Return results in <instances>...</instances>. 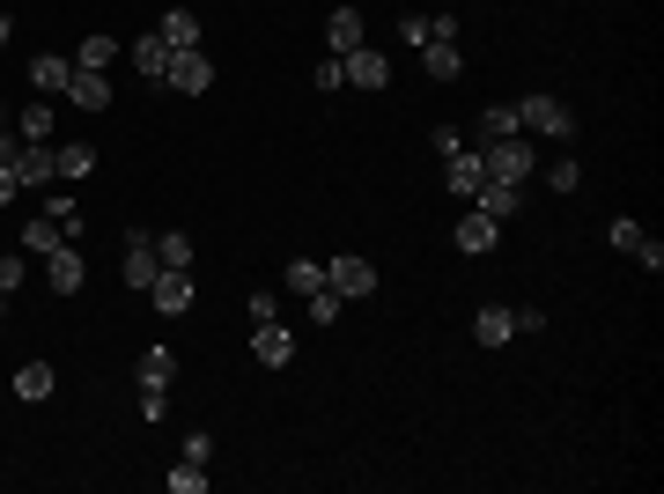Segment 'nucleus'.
I'll list each match as a JSON object with an SVG mask.
<instances>
[{
    "mask_svg": "<svg viewBox=\"0 0 664 494\" xmlns=\"http://www.w3.org/2000/svg\"><path fill=\"white\" fill-rule=\"evenodd\" d=\"M480 177H488L480 149H450V155H443V185H450L458 199H472V193H480Z\"/></svg>",
    "mask_w": 664,
    "mask_h": 494,
    "instance_id": "11",
    "label": "nucleus"
},
{
    "mask_svg": "<svg viewBox=\"0 0 664 494\" xmlns=\"http://www.w3.org/2000/svg\"><path fill=\"white\" fill-rule=\"evenodd\" d=\"M421 67H428L436 81H458V75H466V52H458V37H428V45H421Z\"/></svg>",
    "mask_w": 664,
    "mask_h": 494,
    "instance_id": "13",
    "label": "nucleus"
},
{
    "mask_svg": "<svg viewBox=\"0 0 664 494\" xmlns=\"http://www.w3.org/2000/svg\"><path fill=\"white\" fill-rule=\"evenodd\" d=\"M148 303H155V310H163V318H185V310H193V303H199V288H193V273H177V266H163V273H155V288H148Z\"/></svg>",
    "mask_w": 664,
    "mask_h": 494,
    "instance_id": "5",
    "label": "nucleus"
},
{
    "mask_svg": "<svg viewBox=\"0 0 664 494\" xmlns=\"http://www.w3.org/2000/svg\"><path fill=\"white\" fill-rule=\"evenodd\" d=\"M52 384H59V376H52V362H23V370H15V398H30V406H37V398H52Z\"/></svg>",
    "mask_w": 664,
    "mask_h": 494,
    "instance_id": "23",
    "label": "nucleus"
},
{
    "mask_svg": "<svg viewBox=\"0 0 664 494\" xmlns=\"http://www.w3.org/2000/svg\"><path fill=\"white\" fill-rule=\"evenodd\" d=\"M163 487H171V494H207V465H193V458H185V465L163 472Z\"/></svg>",
    "mask_w": 664,
    "mask_h": 494,
    "instance_id": "27",
    "label": "nucleus"
},
{
    "mask_svg": "<svg viewBox=\"0 0 664 494\" xmlns=\"http://www.w3.org/2000/svg\"><path fill=\"white\" fill-rule=\"evenodd\" d=\"M30 81H37V97H67V81H74V59L45 52V59H30Z\"/></svg>",
    "mask_w": 664,
    "mask_h": 494,
    "instance_id": "16",
    "label": "nucleus"
},
{
    "mask_svg": "<svg viewBox=\"0 0 664 494\" xmlns=\"http://www.w3.org/2000/svg\"><path fill=\"white\" fill-rule=\"evenodd\" d=\"M546 185H554V193H576V185H584V171H576V163H568V155H562V163H546Z\"/></svg>",
    "mask_w": 664,
    "mask_h": 494,
    "instance_id": "35",
    "label": "nucleus"
},
{
    "mask_svg": "<svg viewBox=\"0 0 664 494\" xmlns=\"http://www.w3.org/2000/svg\"><path fill=\"white\" fill-rule=\"evenodd\" d=\"M340 310H347L340 288H318V296H311V325H340Z\"/></svg>",
    "mask_w": 664,
    "mask_h": 494,
    "instance_id": "32",
    "label": "nucleus"
},
{
    "mask_svg": "<svg viewBox=\"0 0 664 494\" xmlns=\"http://www.w3.org/2000/svg\"><path fill=\"white\" fill-rule=\"evenodd\" d=\"M15 171H23V185H52V177H59V155H52V141H23Z\"/></svg>",
    "mask_w": 664,
    "mask_h": 494,
    "instance_id": "15",
    "label": "nucleus"
},
{
    "mask_svg": "<svg viewBox=\"0 0 664 494\" xmlns=\"http://www.w3.org/2000/svg\"><path fill=\"white\" fill-rule=\"evenodd\" d=\"M45 281H52V296H81V288H89V266H81V251H74V244L45 251Z\"/></svg>",
    "mask_w": 664,
    "mask_h": 494,
    "instance_id": "8",
    "label": "nucleus"
},
{
    "mask_svg": "<svg viewBox=\"0 0 664 494\" xmlns=\"http://www.w3.org/2000/svg\"><path fill=\"white\" fill-rule=\"evenodd\" d=\"M15 133H23V141H52V103H30V111H15Z\"/></svg>",
    "mask_w": 664,
    "mask_h": 494,
    "instance_id": "29",
    "label": "nucleus"
},
{
    "mask_svg": "<svg viewBox=\"0 0 664 494\" xmlns=\"http://www.w3.org/2000/svg\"><path fill=\"white\" fill-rule=\"evenodd\" d=\"M155 259H163V266H177V273H193V237H155Z\"/></svg>",
    "mask_w": 664,
    "mask_h": 494,
    "instance_id": "28",
    "label": "nucleus"
},
{
    "mask_svg": "<svg viewBox=\"0 0 664 494\" xmlns=\"http://www.w3.org/2000/svg\"><path fill=\"white\" fill-rule=\"evenodd\" d=\"M163 89H177V97H207L215 89V59L207 52H171V67H163Z\"/></svg>",
    "mask_w": 664,
    "mask_h": 494,
    "instance_id": "1",
    "label": "nucleus"
},
{
    "mask_svg": "<svg viewBox=\"0 0 664 494\" xmlns=\"http://www.w3.org/2000/svg\"><path fill=\"white\" fill-rule=\"evenodd\" d=\"M347 81H355V89H384V81H392V59L369 52V45H355L347 52Z\"/></svg>",
    "mask_w": 664,
    "mask_h": 494,
    "instance_id": "14",
    "label": "nucleus"
},
{
    "mask_svg": "<svg viewBox=\"0 0 664 494\" xmlns=\"http://www.w3.org/2000/svg\"><path fill=\"white\" fill-rule=\"evenodd\" d=\"M325 45L347 59V52L362 45V15H355V8H333V15H325Z\"/></svg>",
    "mask_w": 664,
    "mask_h": 494,
    "instance_id": "21",
    "label": "nucleus"
},
{
    "mask_svg": "<svg viewBox=\"0 0 664 494\" xmlns=\"http://www.w3.org/2000/svg\"><path fill=\"white\" fill-rule=\"evenodd\" d=\"M472 340L480 347H510L516 340V310L510 303H480V310H472Z\"/></svg>",
    "mask_w": 664,
    "mask_h": 494,
    "instance_id": "12",
    "label": "nucleus"
},
{
    "mask_svg": "<svg viewBox=\"0 0 664 494\" xmlns=\"http://www.w3.org/2000/svg\"><path fill=\"white\" fill-rule=\"evenodd\" d=\"M244 310H251V325H266V318H281V296H244Z\"/></svg>",
    "mask_w": 664,
    "mask_h": 494,
    "instance_id": "39",
    "label": "nucleus"
},
{
    "mask_svg": "<svg viewBox=\"0 0 664 494\" xmlns=\"http://www.w3.org/2000/svg\"><path fill=\"white\" fill-rule=\"evenodd\" d=\"M311 81H318V89H340V81H347V59H318V67H311Z\"/></svg>",
    "mask_w": 664,
    "mask_h": 494,
    "instance_id": "37",
    "label": "nucleus"
},
{
    "mask_svg": "<svg viewBox=\"0 0 664 494\" xmlns=\"http://www.w3.org/2000/svg\"><path fill=\"white\" fill-rule=\"evenodd\" d=\"M8 37H15V23H8V15H0V45H8Z\"/></svg>",
    "mask_w": 664,
    "mask_h": 494,
    "instance_id": "42",
    "label": "nucleus"
},
{
    "mask_svg": "<svg viewBox=\"0 0 664 494\" xmlns=\"http://www.w3.org/2000/svg\"><path fill=\"white\" fill-rule=\"evenodd\" d=\"M450 244L466 251V259H488V251L502 244V222H494V215H480V207H466V222L450 229Z\"/></svg>",
    "mask_w": 664,
    "mask_h": 494,
    "instance_id": "7",
    "label": "nucleus"
},
{
    "mask_svg": "<svg viewBox=\"0 0 664 494\" xmlns=\"http://www.w3.org/2000/svg\"><path fill=\"white\" fill-rule=\"evenodd\" d=\"M171 376H177L171 347H141V384H148V392H171Z\"/></svg>",
    "mask_w": 664,
    "mask_h": 494,
    "instance_id": "22",
    "label": "nucleus"
},
{
    "mask_svg": "<svg viewBox=\"0 0 664 494\" xmlns=\"http://www.w3.org/2000/svg\"><path fill=\"white\" fill-rule=\"evenodd\" d=\"M163 414H171V392H148L141 384V420H163Z\"/></svg>",
    "mask_w": 664,
    "mask_h": 494,
    "instance_id": "40",
    "label": "nucleus"
},
{
    "mask_svg": "<svg viewBox=\"0 0 664 494\" xmlns=\"http://www.w3.org/2000/svg\"><path fill=\"white\" fill-rule=\"evenodd\" d=\"M251 354L266 362V370H289L295 362V332L281 318H266V325H251Z\"/></svg>",
    "mask_w": 664,
    "mask_h": 494,
    "instance_id": "9",
    "label": "nucleus"
},
{
    "mask_svg": "<svg viewBox=\"0 0 664 494\" xmlns=\"http://www.w3.org/2000/svg\"><path fill=\"white\" fill-rule=\"evenodd\" d=\"M0 310H8V296H0Z\"/></svg>",
    "mask_w": 664,
    "mask_h": 494,
    "instance_id": "43",
    "label": "nucleus"
},
{
    "mask_svg": "<svg viewBox=\"0 0 664 494\" xmlns=\"http://www.w3.org/2000/svg\"><path fill=\"white\" fill-rule=\"evenodd\" d=\"M155 37H163L171 52H193L199 45V15H193V8H171V15L155 23Z\"/></svg>",
    "mask_w": 664,
    "mask_h": 494,
    "instance_id": "19",
    "label": "nucleus"
},
{
    "mask_svg": "<svg viewBox=\"0 0 664 494\" xmlns=\"http://www.w3.org/2000/svg\"><path fill=\"white\" fill-rule=\"evenodd\" d=\"M45 215L59 222V237H74V229H81V207H74L67 193H52V199H45Z\"/></svg>",
    "mask_w": 664,
    "mask_h": 494,
    "instance_id": "33",
    "label": "nucleus"
},
{
    "mask_svg": "<svg viewBox=\"0 0 664 494\" xmlns=\"http://www.w3.org/2000/svg\"><path fill=\"white\" fill-rule=\"evenodd\" d=\"M126 59H133L148 81H163V67H171V45H163V37L148 30V37H133V45H126Z\"/></svg>",
    "mask_w": 664,
    "mask_h": 494,
    "instance_id": "20",
    "label": "nucleus"
},
{
    "mask_svg": "<svg viewBox=\"0 0 664 494\" xmlns=\"http://www.w3.org/2000/svg\"><path fill=\"white\" fill-rule=\"evenodd\" d=\"M23 288V251H0V296H15Z\"/></svg>",
    "mask_w": 664,
    "mask_h": 494,
    "instance_id": "36",
    "label": "nucleus"
},
{
    "mask_svg": "<svg viewBox=\"0 0 664 494\" xmlns=\"http://www.w3.org/2000/svg\"><path fill=\"white\" fill-rule=\"evenodd\" d=\"M59 244H67V237H59V222H52V215L23 222V251H37V259H45V251H59Z\"/></svg>",
    "mask_w": 664,
    "mask_h": 494,
    "instance_id": "25",
    "label": "nucleus"
},
{
    "mask_svg": "<svg viewBox=\"0 0 664 494\" xmlns=\"http://www.w3.org/2000/svg\"><path fill=\"white\" fill-rule=\"evenodd\" d=\"M185 458H193V465H207V458H215V436H207V428H193V436H185Z\"/></svg>",
    "mask_w": 664,
    "mask_h": 494,
    "instance_id": "38",
    "label": "nucleus"
},
{
    "mask_svg": "<svg viewBox=\"0 0 664 494\" xmlns=\"http://www.w3.org/2000/svg\"><path fill=\"white\" fill-rule=\"evenodd\" d=\"M516 125H532L546 141H568V133H576V111H568L562 97H524L516 103Z\"/></svg>",
    "mask_w": 664,
    "mask_h": 494,
    "instance_id": "2",
    "label": "nucleus"
},
{
    "mask_svg": "<svg viewBox=\"0 0 664 494\" xmlns=\"http://www.w3.org/2000/svg\"><path fill=\"white\" fill-rule=\"evenodd\" d=\"M480 163H488V177H510V185H524V177H532V141L502 133V141H488V149H480Z\"/></svg>",
    "mask_w": 664,
    "mask_h": 494,
    "instance_id": "3",
    "label": "nucleus"
},
{
    "mask_svg": "<svg viewBox=\"0 0 664 494\" xmlns=\"http://www.w3.org/2000/svg\"><path fill=\"white\" fill-rule=\"evenodd\" d=\"M325 288H340V296H377V266L369 259H355V251H340V259H325Z\"/></svg>",
    "mask_w": 664,
    "mask_h": 494,
    "instance_id": "4",
    "label": "nucleus"
},
{
    "mask_svg": "<svg viewBox=\"0 0 664 494\" xmlns=\"http://www.w3.org/2000/svg\"><path fill=\"white\" fill-rule=\"evenodd\" d=\"M289 288H295V296H318V288H325V266H318V259H295V266H289Z\"/></svg>",
    "mask_w": 664,
    "mask_h": 494,
    "instance_id": "31",
    "label": "nucleus"
},
{
    "mask_svg": "<svg viewBox=\"0 0 664 494\" xmlns=\"http://www.w3.org/2000/svg\"><path fill=\"white\" fill-rule=\"evenodd\" d=\"M155 273H163V259H155V229H133L126 237V288H155Z\"/></svg>",
    "mask_w": 664,
    "mask_h": 494,
    "instance_id": "6",
    "label": "nucleus"
},
{
    "mask_svg": "<svg viewBox=\"0 0 664 494\" xmlns=\"http://www.w3.org/2000/svg\"><path fill=\"white\" fill-rule=\"evenodd\" d=\"M502 133H524V125H516V103H488V111L472 119V149H488V141H502Z\"/></svg>",
    "mask_w": 664,
    "mask_h": 494,
    "instance_id": "17",
    "label": "nucleus"
},
{
    "mask_svg": "<svg viewBox=\"0 0 664 494\" xmlns=\"http://www.w3.org/2000/svg\"><path fill=\"white\" fill-rule=\"evenodd\" d=\"M74 67H89V75H104V67H119V45H111V37H81V52H74Z\"/></svg>",
    "mask_w": 664,
    "mask_h": 494,
    "instance_id": "24",
    "label": "nucleus"
},
{
    "mask_svg": "<svg viewBox=\"0 0 664 494\" xmlns=\"http://www.w3.org/2000/svg\"><path fill=\"white\" fill-rule=\"evenodd\" d=\"M606 237H613V251H628V259H635V251H642V244H650V229H642V222H635V215H620V222H613V229H606Z\"/></svg>",
    "mask_w": 664,
    "mask_h": 494,
    "instance_id": "30",
    "label": "nucleus"
},
{
    "mask_svg": "<svg viewBox=\"0 0 664 494\" xmlns=\"http://www.w3.org/2000/svg\"><path fill=\"white\" fill-rule=\"evenodd\" d=\"M399 37H406V45H428V37H436V23H428V15H414V8H406V15H399Z\"/></svg>",
    "mask_w": 664,
    "mask_h": 494,
    "instance_id": "34",
    "label": "nucleus"
},
{
    "mask_svg": "<svg viewBox=\"0 0 664 494\" xmlns=\"http://www.w3.org/2000/svg\"><path fill=\"white\" fill-rule=\"evenodd\" d=\"M67 103H81V111H111V81H104V75H89V67H74Z\"/></svg>",
    "mask_w": 664,
    "mask_h": 494,
    "instance_id": "18",
    "label": "nucleus"
},
{
    "mask_svg": "<svg viewBox=\"0 0 664 494\" xmlns=\"http://www.w3.org/2000/svg\"><path fill=\"white\" fill-rule=\"evenodd\" d=\"M15 193H23V171H15V163H0V207H8Z\"/></svg>",
    "mask_w": 664,
    "mask_h": 494,
    "instance_id": "41",
    "label": "nucleus"
},
{
    "mask_svg": "<svg viewBox=\"0 0 664 494\" xmlns=\"http://www.w3.org/2000/svg\"><path fill=\"white\" fill-rule=\"evenodd\" d=\"M59 155V177H89L97 171V149H89V141H67V149H52Z\"/></svg>",
    "mask_w": 664,
    "mask_h": 494,
    "instance_id": "26",
    "label": "nucleus"
},
{
    "mask_svg": "<svg viewBox=\"0 0 664 494\" xmlns=\"http://www.w3.org/2000/svg\"><path fill=\"white\" fill-rule=\"evenodd\" d=\"M466 207H480V215H494V222H510L516 207H524V185H510V177H480V193H472Z\"/></svg>",
    "mask_w": 664,
    "mask_h": 494,
    "instance_id": "10",
    "label": "nucleus"
}]
</instances>
